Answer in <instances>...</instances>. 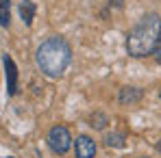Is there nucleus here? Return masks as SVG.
I'll return each instance as SVG.
<instances>
[{
    "mask_svg": "<svg viewBox=\"0 0 161 158\" xmlns=\"http://www.w3.org/2000/svg\"><path fill=\"white\" fill-rule=\"evenodd\" d=\"M2 67H4V80H7V95L13 98L18 93V65L9 54H2Z\"/></svg>",
    "mask_w": 161,
    "mask_h": 158,
    "instance_id": "obj_4",
    "label": "nucleus"
},
{
    "mask_svg": "<svg viewBox=\"0 0 161 158\" xmlns=\"http://www.w3.org/2000/svg\"><path fill=\"white\" fill-rule=\"evenodd\" d=\"M105 145L107 147H124V134L120 132H111L105 136Z\"/></svg>",
    "mask_w": 161,
    "mask_h": 158,
    "instance_id": "obj_9",
    "label": "nucleus"
},
{
    "mask_svg": "<svg viewBox=\"0 0 161 158\" xmlns=\"http://www.w3.org/2000/svg\"><path fill=\"white\" fill-rule=\"evenodd\" d=\"M161 37V18L157 13H146L126 33V52L133 59L150 56Z\"/></svg>",
    "mask_w": 161,
    "mask_h": 158,
    "instance_id": "obj_2",
    "label": "nucleus"
},
{
    "mask_svg": "<svg viewBox=\"0 0 161 158\" xmlns=\"http://www.w3.org/2000/svg\"><path fill=\"white\" fill-rule=\"evenodd\" d=\"M35 61H37V67L42 69L44 76L59 78V76H63V72L72 63V48L63 37L54 35V37H48L46 41L39 43V48L35 52Z\"/></svg>",
    "mask_w": 161,
    "mask_h": 158,
    "instance_id": "obj_1",
    "label": "nucleus"
},
{
    "mask_svg": "<svg viewBox=\"0 0 161 158\" xmlns=\"http://www.w3.org/2000/svg\"><path fill=\"white\" fill-rule=\"evenodd\" d=\"M153 56H155V61L161 65V37H159V41H157V46H155V50H153Z\"/></svg>",
    "mask_w": 161,
    "mask_h": 158,
    "instance_id": "obj_11",
    "label": "nucleus"
},
{
    "mask_svg": "<svg viewBox=\"0 0 161 158\" xmlns=\"http://www.w3.org/2000/svg\"><path fill=\"white\" fill-rule=\"evenodd\" d=\"M11 24V0H0V26L9 28Z\"/></svg>",
    "mask_w": 161,
    "mask_h": 158,
    "instance_id": "obj_8",
    "label": "nucleus"
},
{
    "mask_svg": "<svg viewBox=\"0 0 161 158\" xmlns=\"http://www.w3.org/2000/svg\"><path fill=\"white\" fill-rule=\"evenodd\" d=\"M74 154L76 158H94L96 156V141L87 134H80L74 141Z\"/></svg>",
    "mask_w": 161,
    "mask_h": 158,
    "instance_id": "obj_5",
    "label": "nucleus"
},
{
    "mask_svg": "<svg viewBox=\"0 0 161 158\" xmlns=\"http://www.w3.org/2000/svg\"><path fill=\"white\" fill-rule=\"evenodd\" d=\"M142 95H144V91L137 87H122L118 100H120V104H135L142 100Z\"/></svg>",
    "mask_w": 161,
    "mask_h": 158,
    "instance_id": "obj_6",
    "label": "nucleus"
},
{
    "mask_svg": "<svg viewBox=\"0 0 161 158\" xmlns=\"http://www.w3.org/2000/svg\"><path fill=\"white\" fill-rule=\"evenodd\" d=\"M4 158H13V156H4Z\"/></svg>",
    "mask_w": 161,
    "mask_h": 158,
    "instance_id": "obj_13",
    "label": "nucleus"
},
{
    "mask_svg": "<svg viewBox=\"0 0 161 158\" xmlns=\"http://www.w3.org/2000/svg\"><path fill=\"white\" fill-rule=\"evenodd\" d=\"M157 150H159V154H161V141H159V143H157Z\"/></svg>",
    "mask_w": 161,
    "mask_h": 158,
    "instance_id": "obj_12",
    "label": "nucleus"
},
{
    "mask_svg": "<svg viewBox=\"0 0 161 158\" xmlns=\"http://www.w3.org/2000/svg\"><path fill=\"white\" fill-rule=\"evenodd\" d=\"M20 18H22V22L26 26L33 24V18H35V4H33V0H22L20 2Z\"/></svg>",
    "mask_w": 161,
    "mask_h": 158,
    "instance_id": "obj_7",
    "label": "nucleus"
},
{
    "mask_svg": "<svg viewBox=\"0 0 161 158\" xmlns=\"http://www.w3.org/2000/svg\"><path fill=\"white\" fill-rule=\"evenodd\" d=\"M159 98H161V91H159Z\"/></svg>",
    "mask_w": 161,
    "mask_h": 158,
    "instance_id": "obj_14",
    "label": "nucleus"
},
{
    "mask_svg": "<svg viewBox=\"0 0 161 158\" xmlns=\"http://www.w3.org/2000/svg\"><path fill=\"white\" fill-rule=\"evenodd\" d=\"M46 141H48V147L53 150L54 154H59V156L68 154V150L72 147V134H70V130L65 126H61V124L50 128Z\"/></svg>",
    "mask_w": 161,
    "mask_h": 158,
    "instance_id": "obj_3",
    "label": "nucleus"
},
{
    "mask_svg": "<svg viewBox=\"0 0 161 158\" xmlns=\"http://www.w3.org/2000/svg\"><path fill=\"white\" fill-rule=\"evenodd\" d=\"M107 124H109V119H107V115H103V113H94L89 117V126L96 128V130H103Z\"/></svg>",
    "mask_w": 161,
    "mask_h": 158,
    "instance_id": "obj_10",
    "label": "nucleus"
}]
</instances>
